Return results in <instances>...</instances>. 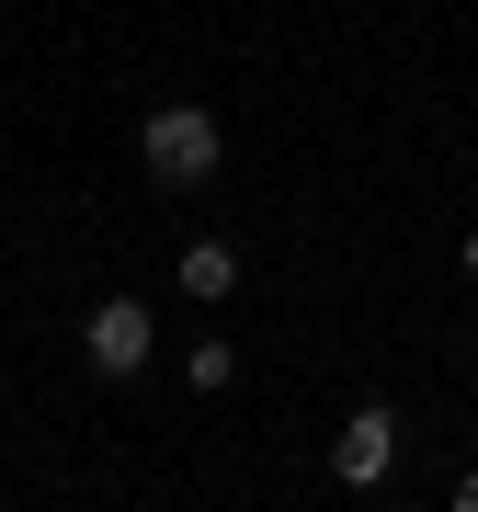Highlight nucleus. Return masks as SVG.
<instances>
[{
    "mask_svg": "<svg viewBox=\"0 0 478 512\" xmlns=\"http://www.w3.org/2000/svg\"><path fill=\"white\" fill-rule=\"evenodd\" d=\"M80 365L92 376H148V308L137 296H103V308L80 319Z\"/></svg>",
    "mask_w": 478,
    "mask_h": 512,
    "instance_id": "obj_2",
    "label": "nucleus"
},
{
    "mask_svg": "<svg viewBox=\"0 0 478 512\" xmlns=\"http://www.w3.org/2000/svg\"><path fill=\"white\" fill-rule=\"evenodd\" d=\"M387 456H399V410H387V399H365V410L331 433V478H342V490H376V478H387Z\"/></svg>",
    "mask_w": 478,
    "mask_h": 512,
    "instance_id": "obj_3",
    "label": "nucleus"
},
{
    "mask_svg": "<svg viewBox=\"0 0 478 512\" xmlns=\"http://www.w3.org/2000/svg\"><path fill=\"white\" fill-rule=\"evenodd\" d=\"M171 274H183V296L217 308V296H239V239H183V262H171Z\"/></svg>",
    "mask_w": 478,
    "mask_h": 512,
    "instance_id": "obj_4",
    "label": "nucleus"
},
{
    "mask_svg": "<svg viewBox=\"0 0 478 512\" xmlns=\"http://www.w3.org/2000/svg\"><path fill=\"white\" fill-rule=\"evenodd\" d=\"M137 160H148V183L194 194V183H217L228 137H217V114H205V103H160V114H148V126H137Z\"/></svg>",
    "mask_w": 478,
    "mask_h": 512,
    "instance_id": "obj_1",
    "label": "nucleus"
},
{
    "mask_svg": "<svg viewBox=\"0 0 478 512\" xmlns=\"http://www.w3.org/2000/svg\"><path fill=\"white\" fill-rule=\"evenodd\" d=\"M456 262H467V285H478V228H467V251H456Z\"/></svg>",
    "mask_w": 478,
    "mask_h": 512,
    "instance_id": "obj_7",
    "label": "nucleus"
},
{
    "mask_svg": "<svg viewBox=\"0 0 478 512\" xmlns=\"http://www.w3.org/2000/svg\"><path fill=\"white\" fill-rule=\"evenodd\" d=\"M183 376H194V387H228V376H239V342H194Z\"/></svg>",
    "mask_w": 478,
    "mask_h": 512,
    "instance_id": "obj_5",
    "label": "nucleus"
},
{
    "mask_svg": "<svg viewBox=\"0 0 478 512\" xmlns=\"http://www.w3.org/2000/svg\"><path fill=\"white\" fill-rule=\"evenodd\" d=\"M456 512H478V467H467V478H456Z\"/></svg>",
    "mask_w": 478,
    "mask_h": 512,
    "instance_id": "obj_6",
    "label": "nucleus"
}]
</instances>
